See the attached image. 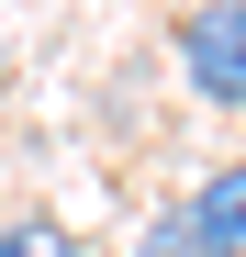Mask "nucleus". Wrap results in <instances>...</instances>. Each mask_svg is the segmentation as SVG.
<instances>
[{
  "label": "nucleus",
  "instance_id": "f257e3e1",
  "mask_svg": "<svg viewBox=\"0 0 246 257\" xmlns=\"http://www.w3.org/2000/svg\"><path fill=\"white\" fill-rule=\"evenodd\" d=\"M168 56L190 78V101L246 112V0H190V12L168 23Z\"/></svg>",
  "mask_w": 246,
  "mask_h": 257
},
{
  "label": "nucleus",
  "instance_id": "f03ea898",
  "mask_svg": "<svg viewBox=\"0 0 246 257\" xmlns=\"http://www.w3.org/2000/svg\"><path fill=\"white\" fill-rule=\"evenodd\" d=\"M179 224H190V246H201V257H246V157L201 168L190 201H179Z\"/></svg>",
  "mask_w": 246,
  "mask_h": 257
},
{
  "label": "nucleus",
  "instance_id": "7ed1b4c3",
  "mask_svg": "<svg viewBox=\"0 0 246 257\" xmlns=\"http://www.w3.org/2000/svg\"><path fill=\"white\" fill-rule=\"evenodd\" d=\"M0 257H90V246H78L56 212H12V224H0Z\"/></svg>",
  "mask_w": 246,
  "mask_h": 257
},
{
  "label": "nucleus",
  "instance_id": "20e7f679",
  "mask_svg": "<svg viewBox=\"0 0 246 257\" xmlns=\"http://www.w3.org/2000/svg\"><path fill=\"white\" fill-rule=\"evenodd\" d=\"M123 257H201V246H190V224H179V201H168V212H146Z\"/></svg>",
  "mask_w": 246,
  "mask_h": 257
},
{
  "label": "nucleus",
  "instance_id": "39448f33",
  "mask_svg": "<svg viewBox=\"0 0 246 257\" xmlns=\"http://www.w3.org/2000/svg\"><path fill=\"white\" fill-rule=\"evenodd\" d=\"M0 101H12V45H0Z\"/></svg>",
  "mask_w": 246,
  "mask_h": 257
}]
</instances>
